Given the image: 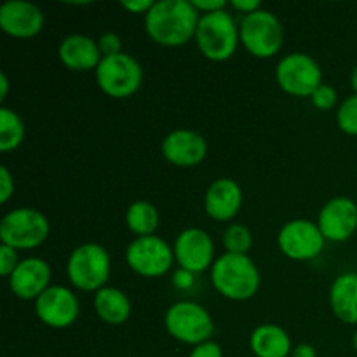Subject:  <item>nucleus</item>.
Masks as SVG:
<instances>
[{"mask_svg":"<svg viewBox=\"0 0 357 357\" xmlns=\"http://www.w3.org/2000/svg\"><path fill=\"white\" fill-rule=\"evenodd\" d=\"M199 10L188 0H160L146 13L149 37L164 47L183 45L197 33Z\"/></svg>","mask_w":357,"mask_h":357,"instance_id":"obj_1","label":"nucleus"},{"mask_svg":"<svg viewBox=\"0 0 357 357\" xmlns=\"http://www.w3.org/2000/svg\"><path fill=\"white\" fill-rule=\"evenodd\" d=\"M216 291L230 300H248L258 291L260 272L248 255L225 253L211 268Z\"/></svg>","mask_w":357,"mask_h":357,"instance_id":"obj_2","label":"nucleus"},{"mask_svg":"<svg viewBox=\"0 0 357 357\" xmlns=\"http://www.w3.org/2000/svg\"><path fill=\"white\" fill-rule=\"evenodd\" d=\"M195 38L202 54L211 61L229 59L234 56L241 40L236 21L227 10L204 14L199 20Z\"/></svg>","mask_w":357,"mask_h":357,"instance_id":"obj_3","label":"nucleus"},{"mask_svg":"<svg viewBox=\"0 0 357 357\" xmlns=\"http://www.w3.org/2000/svg\"><path fill=\"white\" fill-rule=\"evenodd\" d=\"M47 236V218L37 209H14L7 213L0 223V241L14 250H31L40 246Z\"/></svg>","mask_w":357,"mask_h":357,"instance_id":"obj_4","label":"nucleus"},{"mask_svg":"<svg viewBox=\"0 0 357 357\" xmlns=\"http://www.w3.org/2000/svg\"><path fill=\"white\" fill-rule=\"evenodd\" d=\"M68 278L82 291H100L110 278V257L98 244H82L68 260Z\"/></svg>","mask_w":357,"mask_h":357,"instance_id":"obj_5","label":"nucleus"},{"mask_svg":"<svg viewBox=\"0 0 357 357\" xmlns=\"http://www.w3.org/2000/svg\"><path fill=\"white\" fill-rule=\"evenodd\" d=\"M143 72L132 56H108L101 59L96 68V82L105 94L112 98H129L139 89Z\"/></svg>","mask_w":357,"mask_h":357,"instance_id":"obj_6","label":"nucleus"},{"mask_svg":"<svg viewBox=\"0 0 357 357\" xmlns=\"http://www.w3.org/2000/svg\"><path fill=\"white\" fill-rule=\"evenodd\" d=\"M244 47L257 58H272L282 45V26L268 10H257L244 16L239 28Z\"/></svg>","mask_w":357,"mask_h":357,"instance_id":"obj_7","label":"nucleus"},{"mask_svg":"<svg viewBox=\"0 0 357 357\" xmlns=\"http://www.w3.org/2000/svg\"><path fill=\"white\" fill-rule=\"evenodd\" d=\"M166 328L183 344L201 345L213 335V321L208 310L194 302H178L167 310Z\"/></svg>","mask_w":357,"mask_h":357,"instance_id":"obj_8","label":"nucleus"},{"mask_svg":"<svg viewBox=\"0 0 357 357\" xmlns=\"http://www.w3.org/2000/svg\"><path fill=\"white\" fill-rule=\"evenodd\" d=\"M279 87L291 96H312L323 86V72L310 56L293 52L279 61L275 70Z\"/></svg>","mask_w":357,"mask_h":357,"instance_id":"obj_9","label":"nucleus"},{"mask_svg":"<svg viewBox=\"0 0 357 357\" xmlns=\"http://www.w3.org/2000/svg\"><path fill=\"white\" fill-rule=\"evenodd\" d=\"M174 250L167 246L166 241L155 236L138 237L129 244L126 251L128 265L143 278H160L173 265Z\"/></svg>","mask_w":357,"mask_h":357,"instance_id":"obj_10","label":"nucleus"},{"mask_svg":"<svg viewBox=\"0 0 357 357\" xmlns=\"http://www.w3.org/2000/svg\"><path fill=\"white\" fill-rule=\"evenodd\" d=\"M279 248L291 260H312L323 251L324 236L316 223L293 220L279 232Z\"/></svg>","mask_w":357,"mask_h":357,"instance_id":"obj_11","label":"nucleus"},{"mask_svg":"<svg viewBox=\"0 0 357 357\" xmlns=\"http://www.w3.org/2000/svg\"><path fill=\"white\" fill-rule=\"evenodd\" d=\"M35 312L51 328H66L79 316V300L65 286H51L35 300Z\"/></svg>","mask_w":357,"mask_h":357,"instance_id":"obj_12","label":"nucleus"},{"mask_svg":"<svg viewBox=\"0 0 357 357\" xmlns=\"http://www.w3.org/2000/svg\"><path fill=\"white\" fill-rule=\"evenodd\" d=\"M317 227L324 239L344 243L357 230V204L349 197H335L321 209Z\"/></svg>","mask_w":357,"mask_h":357,"instance_id":"obj_13","label":"nucleus"},{"mask_svg":"<svg viewBox=\"0 0 357 357\" xmlns=\"http://www.w3.org/2000/svg\"><path fill=\"white\" fill-rule=\"evenodd\" d=\"M213 241L204 230L187 229L178 236L174 243V258L181 268L190 274H199L213 264Z\"/></svg>","mask_w":357,"mask_h":357,"instance_id":"obj_14","label":"nucleus"},{"mask_svg":"<svg viewBox=\"0 0 357 357\" xmlns=\"http://www.w3.org/2000/svg\"><path fill=\"white\" fill-rule=\"evenodd\" d=\"M42 26H44V14L35 3L10 0L0 7V28L10 37H35Z\"/></svg>","mask_w":357,"mask_h":357,"instance_id":"obj_15","label":"nucleus"},{"mask_svg":"<svg viewBox=\"0 0 357 357\" xmlns=\"http://www.w3.org/2000/svg\"><path fill=\"white\" fill-rule=\"evenodd\" d=\"M51 268L40 258H26L20 261L10 274V291L21 300H37L49 288Z\"/></svg>","mask_w":357,"mask_h":357,"instance_id":"obj_16","label":"nucleus"},{"mask_svg":"<svg viewBox=\"0 0 357 357\" xmlns=\"http://www.w3.org/2000/svg\"><path fill=\"white\" fill-rule=\"evenodd\" d=\"M208 152L204 138L194 131H174L166 136L162 143V153L171 164L181 167L195 166L201 162Z\"/></svg>","mask_w":357,"mask_h":357,"instance_id":"obj_17","label":"nucleus"},{"mask_svg":"<svg viewBox=\"0 0 357 357\" xmlns=\"http://www.w3.org/2000/svg\"><path fill=\"white\" fill-rule=\"evenodd\" d=\"M243 204L241 187L230 178L216 180L206 192V213L216 222H229L239 213Z\"/></svg>","mask_w":357,"mask_h":357,"instance_id":"obj_18","label":"nucleus"},{"mask_svg":"<svg viewBox=\"0 0 357 357\" xmlns=\"http://www.w3.org/2000/svg\"><path fill=\"white\" fill-rule=\"evenodd\" d=\"M59 58L63 65L75 72H87L98 68L101 63V52L96 42L86 35H70L59 45Z\"/></svg>","mask_w":357,"mask_h":357,"instance_id":"obj_19","label":"nucleus"},{"mask_svg":"<svg viewBox=\"0 0 357 357\" xmlns=\"http://www.w3.org/2000/svg\"><path fill=\"white\" fill-rule=\"evenodd\" d=\"M335 316L349 324H357V274H342L330 291Z\"/></svg>","mask_w":357,"mask_h":357,"instance_id":"obj_20","label":"nucleus"},{"mask_svg":"<svg viewBox=\"0 0 357 357\" xmlns=\"http://www.w3.org/2000/svg\"><path fill=\"white\" fill-rule=\"evenodd\" d=\"M250 345L257 357H288L291 352L288 333L275 324L258 326L251 335Z\"/></svg>","mask_w":357,"mask_h":357,"instance_id":"obj_21","label":"nucleus"},{"mask_svg":"<svg viewBox=\"0 0 357 357\" xmlns=\"http://www.w3.org/2000/svg\"><path fill=\"white\" fill-rule=\"evenodd\" d=\"M94 309L107 324L117 326L126 323L131 314V303L126 293L117 288H101L94 296Z\"/></svg>","mask_w":357,"mask_h":357,"instance_id":"obj_22","label":"nucleus"},{"mask_svg":"<svg viewBox=\"0 0 357 357\" xmlns=\"http://www.w3.org/2000/svg\"><path fill=\"white\" fill-rule=\"evenodd\" d=\"M126 223H128L129 230L138 237L153 236V230L159 225V215L150 202L138 201L129 206L128 213H126Z\"/></svg>","mask_w":357,"mask_h":357,"instance_id":"obj_23","label":"nucleus"},{"mask_svg":"<svg viewBox=\"0 0 357 357\" xmlns=\"http://www.w3.org/2000/svg\"><path fill=\"white\" fill-rule=\"evenodd\" d=\"M23 122L17 117L16 112L6 107L0 108V150L9 152V150L17 149L23 142Z\"/></svg>","mask_w":357,"mask_h":357,"instance_id":"obj_24","label":"nucleus"},{"mask_svg":"<svg viewBox=\"0 0 357 357\" xmlns=\"http://www.w3.org/2000/svg\"><path fill=\"white\" fill-rule=\"evenodd\" d=\"M251 244H253V236H251V230L248 227L236 223L225 230L223 246H225L227 253L246 255L251 250Z\"/></svg>","mask_w":357,"mask_h":357,"instance_id":"obj_25","label":"nucleus"},{"mask_svg":"<svg viewBox=\"0 0 357 357\" xmlns=\"http://www.w3.org/2000/svg\"><path fill=\"white\" fill-rule=\"evenodd\" d=\"M338 126L344 132L351 136H357V94L347 98L338 108L337 114Z\"/></svg>","mask_w":357,"mask_h":357,"instance_id":"obj_26","label":"nucleus"},{"mask_svg":"<svg viewBox=\"0 0 357 357\" xmlns=\"http://www.w3.org/2000/svg\"><path fill=\"white\" fill-rule=\"evenodd\" d=\"M310 98H312V103L316 108H319V110H331L335 103H337V91L331 86L323 84V86L317 87V91Z\"/></svg>","mask_w":357,"mask_h":357,"instance_id":"obj_27","label":"nucleus"},{"mask_svg":"<svg viewBox=\"0 0 357 357\" xmlns=\"http://www.w3.org/2000/svg\"><path fill=\"white\" fill-rule=\"evenodd\" d=\"M17 265H20V261H17L16 250L2 244L0 246V274L3 278H10V274L16 271Z\"/></svg>","mask_w":357,"mask_h":357,"instance_id":"obj_28","label":"nucleus"},{"mask_svg":"<svg viewBox=\"0 0 357 357\" xmlns=\"http://www.w3.org/2000/svg\"><path fill=\"white\" fill-rule=\"evenodd\" d=\"M98 47H100V52L103 54V58H108V56L121 54L122 42L115 33H105L103 37L98 40Z\"/></svg>","mask_w":357,"mask_h":357,"instance_id":"obj_29","label":"nucleus"},{"mask_svg":"<svg viewBox=\"0 0 357 357\" xmlns=\"http://www.w3.org/2000/svg\"><path fill=\"white\" fill-rule=\"evenodd\" d=\"M14 192V180L6 166L0 167V202L6 204Z\"/></svg>","mask_w":357,"mask_h":357,"instance_id":"obj_30","label":"nucleus"},{"mask_svg":"<svg viewBox=\"0 0 357 357\" xmlns=\"http://www.w3.org/2000/svg\"><path fill=\"white\" fill-rule=\"evenodd\" d=\"M190 357H223V351L216 342H204L201 345H195L194 351L190 352Z\"/></svg>","mask_w":357,"mask_h":357,"instance_id":"obj_31","label":"nucleus"},{"mask_svg":"<svg viewBox=\"0 0 357 357\" xmlns=\"http://www.w3.org/2000/svg\"><path fill=\"white\" fill-rule=\"evenodd\" d=\"M192 3H194V7L199 13L204 10L206 14L216 13V10H225L227 6L225 0H192Z\"/></svg>","mask_w":357,"mask_h":357,"instance_id":"obj_32","label":"nucleus"},{"mask_svg":"<svg viewBox=\"0 0 357 357\" xmlns=\"http://www.w3.org/2000/svg\"><path fill=\"white\" fill-rule=\"evenodd\" d=\"M122 7L128 10H131V13L135 14H143V13H149L150 9L153 7V3L155 2H150V0H124V2H121Z\"/></svg>","mask_w":357,"mask_h":357,"instance_id":"obj_33","label":"nucleus"},{"mask_svg":"<svg viewBox=\"0 0 357 357\" xmlns=\"http://www.w3.org/2000/svg\"><path fill=\"white\" fill-rule=\"evenodd\" d=\"M230 6H232L234 9L239 10V13H244L246 16L248 14L260 10V2H258V0H232Z\"/></svg>","mask_w":357,"mask_h":357,"instance_id":"obj_34","label":"nucleus"},{"mask_svg":"<svg viewBox=\"0 0 357 357\" xmlns=\"http://www.w3.org/2000/svg\"><path fill=\"white\" fill-rule=\"evenodd\" d=\"M291 357H317V354H316V349H314L312 345L302 344V345H296V347L293 349Z\"/></svg>","mask_w":357,"mask_h":357,"instance_id":"obj_35","label":"nucleus"},{"mask_svg":"<svg viewBox=\"0 0 357 357\" xmlns=\"http://www.w3.org/2000/svg\"><path fill=\"white\" fill-rule=\"evenodd\" d=\"M174 282L180 288H187V286L192 284V274L187 271H180L176 275H174Z\"/></svg>","mask_w":357,"mask_h":357,"instance_id":"obj_36","label":"nucleus"},{"mask_svg":"<svg viewBox=\"0 0 357 357\" xmlns=\"http://www.w3.org/2000/svg\"><path fill=\"white\" fill-rule=\"evenodd\" d=\"M7 87H9V82H7L6 73H0V100H3V98H6Z\"/></svg>","mask_w":357,"mask_h":357,"instance_id":"obj_37","label":"nucleus"},{"mask_svg":"<svg viewBox=\"0 0 357 357\" xmlns=\"http://www.w3.org/2000/svg\"><path fill=\"white\" fill-rule=\"evenodd\" d=\"M351 84H352V89L356 91L357 94V66L354 70H352V75H351Z\"/></svg>","mask_w":357,"mask_h":357,"instance_id":"obj_38","label":"nucleus"},{"mask_svg":"<svg viewBox=\"0 0 357 357\" xmlns=\"http://www.w3.org/2000/svg\"><path fill=\"white\" fill-rule=\"evenodd\" d=\"M352 344H354V349L357 351V331L354 333V340H352Z\"/></svg>","mask_w":357,"mask_h":357,"instance_id":"obj_39","label":"nucleus"}]
</instances>
